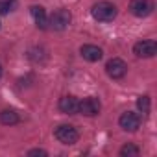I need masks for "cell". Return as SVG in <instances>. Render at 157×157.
Listing matches in <instances>:
<instances>
[{"label": "cell", "instance_id": "1", "mask_svg": "<svg viewBox=\"0 0 157 157\" xmlns=\"http://www.w3.org/2000/svg\"><path fill=\"white\" fill-rule=\"evenodd\" d=\"M117 13H118V11H117V6L111 4V2H107V0L96 2V4L91 8V15H93V19L98 21V22H111V21H115Z\"/></svg>", "mask_w": 157, "mask_h": 157}, {"label": "cell", "instance_id": "2", "mask_svg": "<svg viewBox=\"0 0 157 157\" xmlns=\"http://www.w3.org/2000/svg\"><path fill=\"white\" fill-rule=\"evenodd\" d=\"M54 137L65 144V146H70V144H76L78 139H80V133H78V129L70 124H59L56 129H54Z\"/></svg>", "mask_w": 157, "mask_h": 157}, {"label": "cell", "instance_id": "3", "mask_svg": "<svg viewBox=\"0 0 157 157\" xmlns=\"http://www.w3.org/2000/svg\"><path fill=\"white\" fill-rule=\"evenodd\" d=\"M70 21H72L70 11L65 10V8H59V10H56V11L50 15V19H48V28H50V30H56V32H63V30L68 28Z\"/></svg>", "mask_w": 157, "mask_h": 157}, {"label": "cell", "instance_id": "4", "mask_svg": "<svg viewBox=\"0 0 157 157\" xmlns=\"http://www.w3.org/2000/svg\"><path fill=\"white\" fill-rule=\"evenodd\" d=\"M133 54L140 59H150L157 54V43L153 39H144V41H139L135 43L133 46Z\"/></svg>", "mask_w": 157, "mask_h": 157}, {"label": "cell", "instance_id": "5", "mask_svg": "<svg viewBox=\"0 0 157 157\" xmlns=\"http://www.w3.org/2000/svg\"><path fill=\"white\" fill-rule=\"evenodd\" d=\"M105 72H107L109 78H113V80H120V78H124L126 72H128V65H126L124 59L113 57V59H109L105 63Z\"/></svg>", "mask_w": 157, "mask_h": 157}, {"label": "cell", "instance_id": "6", "mask_svg": "<svg viewBox=\"0 0 157 157\" xmlns=\"http://www.w3.org/2000/svg\"><path fill=\"white\" fill-rule=\"evenodd\" d=\"M102 109V104L98 98L94 96H87L83 100H80V109H78V113H82L85 117H96Z\"/></svg>", "mask_w": 157, "mask_h": 157}, {"label": "cell", "instance_id": "7", "mask_svg": "<svg viewBox=\"0 0 157 157\" xmlns=\"http://www.w3.org/2000/svg\"><path fill=\"white\" fill-rule=\"evenodd\" d=\"M118 124H120V128H122L124 131L133 133V131H137V129L140 128V117H139L137 113H133V111H126V113L120 115Z\"/></svg>", "mask_w": 157, "mask_h": 157}, {"label": "cell", "instance_id": "8", "mask_svg": "<svg viewBox=\"0 0 157 157\" xmlns=\"http://www.w3.org/2000/svg\"><path fill=\"white\" fill-rule=\"evenodd\" d=\"M129 11H131V15H135L139 19H144L153 11V2L151 0H131Z\"/></svg>", "mask_w": 157, "mask_h": 157}, {"label": "cell", "instance_id": "9", "mask_svg": "<svg viewBox=\"0 0 157 157\" xmlns=\"http://www.w3.org/2000/svg\"><path fill=\"white\" fill-rule=\"evenodd\" d=\"M59 111L63 115H78V109H80V100L76 96H63L59 98V104H57Z\"/></svg>", "mask_w": 157, "mask_h": 157}, {"label": "cell", "instance_id": "10", "mask_svg": "<svg viewBox=\"0 0 157 157\" xmlns=\"http://www.w3.org/2000/svg\"><path fill=\"white\" fill-rule=\"evenodd\" d=\"M80 54H82L83 59H87V61H91V63H96V61L102 59L104 50H102L100 46H96V44H83V46L80 48Z\"/></svg>", "mask_w": 157, "mask_h": 157}, {"label": "cell", "instance_id": "11", "mask_svg": "<svg viewBox=\"0 0 157 157\" xmlns=\"http://www.w3.org/2000/svg\"><path fill=\"white\" fill-rule=\"evenodd\" d=\"M30 13L35 21V26L39 30H48V17H46V11L43 6H32L30 8Z\"/></svg>", "mask_w": 157, "mask_h": 157}, {"label": "cell", "instance_id": "12", "mask_svg": "<svg viewBox=\"0 0 157 157\" xmlns=\"http://www.w3.org/2000/svg\"><path fill=\"white\" fill-rule=\"evenodd\" d=\"M19 120H21V117L13 109H4L2 113H0V122H2L4 126H15V124H19Z\"/></svg>", "mask_w": 157, "mask_h": 157}, {"label": "cell", "instance_id": "13", "mask_svg": "<svg viewBox=\"0 0 157 157\" xmlns=\"http://www.w3.org/2000/svg\"><path fill=\"white\" fill-rule=\"evenodd\" d=\"M139 153H140V148L135 146V144H131V142H128V144H124L120 148V155L122 157H137Z\"/></svg>", "mask_w": 157, "mask_h": 157}, {"label": "cell", "instance_id": "14", "mask_svg": "<svg viewBox=\"0 0 157 157\" xmlns=\"http://www.w3.org/2000/svg\"><path fill=\"white\" fill-rule=\"evenodd\" d=\"M150 107H151V104H150V96H139L137 98V109L140 111V113H144V115H148L150 113Z\"/></svg>", "mask_w": 157, "mask_h": 157}, {"label": "cell", "instance_id": "15", "mask_svg": "<svg viewBox=\"0 0 157 157\" xmlns=\"http://www.w3.org/2000/svg\"><path fill=\"white\" fill-rule=\"evenodd\" d=\"M17 8V0H0V15H6L15 11Z\"/></svg>", "mask_w": 157, "mask_h": 157}, {"label": "cell", "instance_id": "16", "mask_svg": "<svg viewBox=\"0 0 157 157\" xmlns=\"http://www.w3.org/2000/svg\"><path fill=\"white\" fill-rule=\"evenodd\" d=\"M28 155H41V157H46V155H48V151H46V150H43V148H33V150H30V151H28Z\"/></svg>", "mask_w": 157, "mask_h": 157}, {"label": "cell", "instance_id": "17", "mask_svg": "<svg viewBox=\"0 0 157 157\" xmlns=\"http://www.w3.org/2000/svg\"><path fill=\"white\" fill-rule=\"evenodd\" d=\"M2 74H4V70H2V65H0V78H2Z\"/></svg>", "mask_w": 157, "mask_h": 157}]
</instances>
